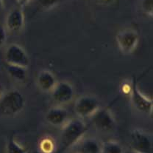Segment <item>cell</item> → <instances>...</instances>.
Masks as SVG:
<instances>
[{"instance_id": "1", "label": "cell", "mask_w": 153, "mask_h": 153, "mask_svg": "<svg viewBox=\"0 0 153 153\" xmlns=\"http://www.w3.org/2000/svg\"><path fill=\"white\" fill-rule=\"evenodd\" d=\"M88 125L82 119H68L62 127L60 146L54 153H63L68 149L73 147L85 135Z\"/></svg>"}, {"instance_id": "2", "label": "cell", "mask_w": 153, "mask_h": 153, "mask_svg": "<svg viewBox=\"0 0 153 153\" xmlns=\"http://www.w3.org/2000/svg\"><path fill=\"white\" fill-rule=\"evenodd\" d=\"M25 98L18 90H9L0 98V112L6 116H16L24 110Z\"/></svg>"}, {"instance_id": "3", "label": "cell", "mask_w": 153, "mask_h": 153, "mask_svg": "<svg viewBox=\"0 0 153 153\" xmlns=\"http://www.w3.org/2000/svg\"><path fill=\"white\" fill-rule=\"evenodd\" d=\"M130 101L134 107L143 114L152 116L153 101L152 98L143 94L138 87V81L135 77L130 87Z\"/></svg>"}, {"instance_id": "4", "label": "cell", "mask_w": 153, "mask_h": 153, "mask_svg": "<svg viewBox=\"0 0 153 153\" xmlns=\"http://www.w3.org/2000/svg\"><path fill=\"white\" fill-rule=\"evenodd\" d=\"M116 41L121 52L128 55L136 49L139 42V34L136 30L125 28L118 32L116 36Z\"/></svg>"}, {"instance_id": "5", "label": "cell", "mask_w": 153, "mask_h": 153, "mask_svg": "<svg viewBox=\"0 0 153 153\" xmlns=\"http://www.w3.org/2000/svg\"><path fill=\"white\" fill-rule=\"evenodd\" d=\"M100 108V101L94 96L82 95L75 101L74 110L80 119L91 118L93 115Z\"/></svg>"}, {"instance_id": "6", "label": "cell", "mask_w": 153, "mask_h": 153, "mask_svg": "<svg viewBox=\"0 0 153 153\" xmlns=\"http://www.w3.org/2000/svg\"><path fill=\"white\" fill-rule=\"evenodd\" d=\"M91 118L95 128L100 131L110 132L116 127V119L108 107H100Z\"/></svg>"}, {"instance_id": "7", "label": "cell", "mask_w": 153, "mask_h": 153, "mask_svg": "<svg viewBox=\"0 0 153 153\" xmlns=\"http://www.w3.org/2000/svg\"><path fill=\"white\" fill-rule=\"evenodd\" d=\"M4 59L7 64L16 65L27 68L30 65V58L26 50L18 44H10L4 52Z\"/></svg>"}, {"instance_id": "8", "label": "cell", "mask_w": 153, "mask_h": 153, "mask_svg": "<svg viewBox=\"0 0 153 153\" xmlns=\"http://www.w3.org/2000/svg\"><path fill=\"white\" fill-rule=\"evenodd\" d=\"M132 150L140 153H152V140L149 133L140 129H135L130 133Z\"/></svg>"}, {"instance_id": "9", "label": "cell", "mask_w": 153, "mask_h": 153, "mask_svg": "<svg viewBox=\"0 0 153 153\" xmlns=\"http://www.w3.org/2000/svg\"><path fill=\"white\" fill-rule=\"evenodd\" d=\"M50 93L52 100L59 106H62L71 101L74 96V89L70 83L62 81L57 82Z\"/></svg>"}, {"instance_id": "10", "label": "cell", "mask_w": 153, "mask_h": 153, "mask_svg": "<svg viewBox=\"0 0 153 153\" xmlns=\"http://www.w3.org/2000/svg\"><path fill=\"white\" fill-rule=\"evenodd\" d=\"M25 14L21 8H16L11 10L6 17V28L13 33L22 31L25 27Z\"/></svg>"}, {"instance_id": "11", "label": "cell", "mask_w": 153, "mask_h": 153, "mask_svg": "<svg viewBox=\"0 0 153 153\" xmlns=\"http://www.w3.org/2000/svg\"><path fill=\"white\" fill-rule=\"evenodd\" d=\"M68 117L67 110L59 105L50 108L46 113V120L54 127H63L68 122Z\"/></svg>"}, {"instance_id": "12", "label": "cell", "mask_w": 153, "mask_h": 153, "mask_svg": "<svg viewBox=\"0 0 153 153\" xmlns=\"http://www.w3.org/2000/svg\"><path fill=\"white\" fill-rule=\"evenodd\" d=\"M101 145L97 138L83 137L73 146L74 153H100Z\"/></svg>"}, {"instance_id": "13", "label": "cell", "mask_w": 153, "mask_h": 153, "mask_svg": "<svg viewBox=\"0 0 153 153\" xmlns=\"http://www.w3.org/2000/svg\"><path fill=\"white\" fill-rule=\"evenodd\" d=\"M57 79L55 75L51 71L44 70L38 75L37 84L40 90L45 92H51L57 84Z\"/></svg>"}, {"instance_id": "14", "label": "cell", "mask_w": 153, "mask_h": 153, "mask_svg": "<svg viewBox=\"0 0 153 153\" xmlns=\"http://www.w3.org/2000/svg\"><path fill=\"white\" fill-rule=\"evenodd\" d=\"M7 71L11 78L17 82H24L27 76V68L16 65L7 64Z\"/></svg>"}, {"instance_id": "15", "label": "cell", "mask_w": 153, "mask_h": 153, "mask_svg": "<svg viewBox=\"0 0 153 153\" xmlns=\"http://www.w3.org/2000/svg\"><path fill=\"white\" fill-rule=\"evenodd\" d=\"M100 153H124V149L119 142L109 140L102 143Z\"/></svg>"}, {"instance_id": "16", "label": "cell", "mask_w": 153, "mask_h": 153, "mask_svg": "<svg viewBox=\"0 0 153 153\" xmlns=\"http://www.w3.org/2000/svg\"><path fill=\"white\" fill-rule=\"evenodd\" d=\"M6 153H28L27 148L17 142L13 137H11L6 144Z\"/></svg>"}, {"instance_id": "17", "label": "cell", "mask_w": 153, "mask_h": 153, "mask_svg": "<svg viewBox=\"0 0 153 153\" xmlns=\"http://www.w3.org/2000/svg\"><path fill=\"white\" fill-rule=\"evenodd\" d=\"M55 147V142L50 138H43L39 143V149L41 153H54Z\"/></svg>"}, {"instance_id": "18", "label": "cell", "mask_w": 153, "mask_h": 153, "mask_svg": "<svg viewBox=\"0 0 153 153\" xmlns=\"http://www.w3.org/2000/svg\"><path fill=\"white\" fill-rule=\"evenodd\" d=\"M60 1L61 0H36L38 5L41 8L45 9V10L51 9L57 4H58V2H60Z\"/></svg>"}, {"instance_id": "19", "label": "cell", "mask_w": 153, "mask_h": 153, "mask_svg": "<svg viewBox=\"0 0 153 153\" xmlns=\"http://www.w3.org/2000/svg\"><path fill=\"white\" fill-rule=\"evenodd\" d=\"M141 8L143 13L148 16H152L153 14V0H142Z\"/></svg>"}, {"instance_id": "20", "label": "cell", "mask_w": 153, "mask_h": 153, "mask_svg": "<svg viewBox=\"0 0 153 153\" xmlns=\"http://www.w3.org/2000/svg\"><path fill=\"white\" fill-rule=\"evenodd\" d=\"M7 40V32L6 29L0 25V47H2Z\"/></svg>"}, {"instance_id": "21", "label": "cell", "mask_w": 153, "mask_h": 153, "mask_svg": "<svg viewBox=\"0 0 153 153\" xmlns=\"http://www.w3.org/2000/svg\"><path fill=\"white\" fill-rule=\"evenodd\" d=\"M16 1L17 4H19V8H22L26 6L27 4L30 2V0H16Z\"/></svg>"}, {"instance_id": "22", "label": "cell", "mask_w": 153, "mask_h": 153, "mask_svg": "<svg viewBox=\"0 0 153 153\" xmlns=\"http://www.w3.org/2000/svg\"><path fill=\"white\" fill-rule=\"evenodd\" d=\"M3 94H4V89H3L2 86L0 84V98H1V96L3 95Z\"/></svg>"}, {"instance_id": "23", "label": "cell", "mask_w": 153, "mask_h": 153, "mask_svg": "<svg viewBox=\"0 0 153 153\" xmlns=\"http://www.w3.org/2000/svg\"><path fill=\"white\" fill-rule=\"evenodd\" d=\"M2 6H3L2 0H0V10H1V8H2Z\"/></svg>"}, {"instance_id": "24", "label": "cell", "mask_w": 153, "mask_h": 153, "mask_svg": "<svg viewBox=\"0 0 153 153\" xmlns=\"http://www.w3.org/2000/svg\"><path fill=\"white\" fill-rule=\"evenodd\" d=\"M130 153H140V152H136V151H135V150H131V151H130Z\"/></svg>"}, {"instance_id": "25", "label": "cell", "mask_w": 153, "mask_h": 153, "mask_svg": "<svg viewBox=\"0 0 153 153\" xmlns=\"http://www.w3.org/2000/svg\"><path fill=\"white\" fill-rule=\"evenodd\" d=\"M31 153H40V152H31Z\"/></svg>"}, {"instance_id": "26", "label": "cell", "mask_w": 153, "mask_h": 153, "mask_svg": "<svg viewBox=\"0 0 153 153\" xmlns=\"http://www.w3.org/2000/svg\"><path fill=\"white\" fill-rule=\"evenodd\" d=\"M71 153H74V152H71Z\"/></svg>"}]
</instances>
